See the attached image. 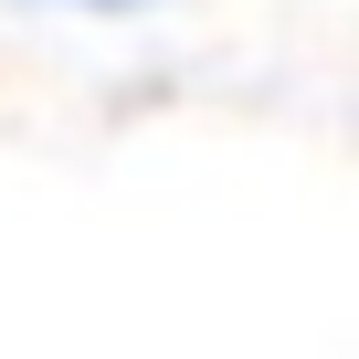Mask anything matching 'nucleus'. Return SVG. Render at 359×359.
Here are the masks:
<instances>
[{"mask_svg": "<svg viewBox=\"0 0 359 359\" xmlns=\"http://www.w3.org/2000/svg\"><path fill=\"white\" fill-rule=\"evenodd\" d=\"M53 11H106L116 22V11H158V0H53Z\"/></svg>", "mask_w": 359, "mask_h": 359, "instance_id": "obj_1", "label": "nucleus"}]
</instances>
